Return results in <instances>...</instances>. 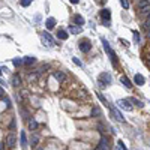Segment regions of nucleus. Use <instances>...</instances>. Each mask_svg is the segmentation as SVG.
<instances>
[{"mask_svg": "<svg viewBox=\"0 0 150 150\" xmlns=\"http://www.w3.org/2000/svg\"><path fill=\"white\" fill-rule=\"evenodd\" d=\"M120 81H122V84H123L125 87H128V89H131V87H132V83L129 81V78H128V77H122V78H120Z\"/></svg>", "mask_w": 150, "mask_h": 150, "instance_id": "nucleus-17", "label": "nucleus"}, {"mask_svg": "<svg viewBox=\"0 0 150 150\" xmlns=\"http://www.w3.org/2000/svg\"><path fill=\"white\" fill-rule=\"evenodd\" d=\"M96 3H101V5H104V3H105V0H96Z\"/></svg>", "mask_w": 150, "mask_h": 150, "instance_id": "nucleus-35", "label": "nucleus"}, {"mask_svg": "<svg viewBox=\"0 0 150 150\" xmlns=\"http://www.w3.org/2000/svg\"><path fill=\"white\" fill-rule=\"evenodd\" d=\"M42 41H44V44H45V45H48V47H54V45H56L54 39L50 36V33H45V32L42 33Z\"/></svg>", "mask_w": 150, "mask_h": 150, "instance_id": "nucleus-10", "label": "nucleus"}, {"mask_svg": "<svg viewBox=\"0 0 150 150\" xmlns=\"http://www.w3.org/2000/svg\"><path fill=\"white\" fill-rule=\"evenodd\" d=\"M0 98H5V90L0 87Z\"/></svg>", "mask_w": 150, "mask_h": 150, "instance_id": "nucleus-33", "label": "nucleus"}, {"mask_svg": "<svg viewBox=\"0 0 150 150\" xmlns=\"http://www.w3.org/2000/svg\"><path fill=\"white\" fill-rule=\"evenodd\" d=\"M15 144H17V135L14 132H8V134H6V137H5V146H6V149L12 150L15 147Z\"/></svg>", "mask_w": 150, "mask_h": 150, "instance_id": "nucleus-2", "label": "nucleus"}, {"mask_svg": "<svg viewBox=\"0 0 150 150\" xmlns=\"http://www.w3.org/2000/svg\"><path fill=\"white\" fill-rule=\"evenodd\" d=\"M21 144L26 146V134L24 132H21Z\"/></svg>", "mask_w": 150, "mask_h": 150, "instance_id": "nucleus-29", "label": "nucleus"}, {"mask_svg": "<svg viewBox=\"0 0 150 150\" xmlns=\"http://www.w3.org/2000/svg\"><path fill=\"white\" fill-rule=\"evenodd\" d=\"M71 2H72L74 5H77V3H78V0H71Z\"/></svg>", "mask_w": 150, "mask_h": 150, "instance_id": "nucleus-36", "label": "nucleus"}, {"mask_svg": "<svg viewBox=\"0 0 150 150\" xmlns=\"http://www.w3.org/2000/svg\"><path fill=\"white\" fill-rule=\"evenodd\" d=\"M12 86H14V87H20V86H21V77H20L18 74H15L14 77H12Z\"/></svg>", "mask_w": 150, "mask_h": 150, "instance_id": "nucleus-14", "label": "nucleus"}, {"mask_svg": "<svg viewBox=\"0 0 150 150\" xmlns=\"http://www.w3.org/2000/svg\"><path fill=\"white\" fill-rule=\"evenodd\" d=\"M29 129L32 132L35 131V129H38V123L35 122V120H29Z\"/></svg>", "mask_w": 150, "mask_h": 150, "instance_id": "nucleus-21", "label": "nucleus"}, {"mask_svg": "<svg viewBox=\"0 0 150 150\" xmlns=\"http://www.w3.org/2000/svg\"><path fill=\"white\" fill-rule=\"evenodd\" d=\"M57 38L59 39H62V41H65V39H68V33H66V32H65V30H57Z\"/></svg>", "mask_w": 150, "mask_h": 150, "instance_id": "nucleus-19", "label": "nucleus"}, {"mask_svg": "<svg viewBox=\"0 0 150 150\" xmlns=\"http://www.w3.org/2000/svg\"><path fill=\"white\" fill-rule=\"evenodd\" d=\"M0 75H2V68H0Z\"/></svg>", "mask_w": 150, "mask_h": 150, "instance_id": "nucleus-38", "label": "nucleus"}, {"mask_svg": "<svg viewBox=\"0 0 150 150\" xmlns=\"http://www.w3.org/2000/svg\"><path fill=\"white\" fill-rule=\"evenodd\" d=\"M78 48H80L81 53H89V51L92 50V42H90V39H87V38L81 39V41L78 42Z\"/></svg>", "mask_w": 150, "mask_h": 150, "instance_id": "nucleus-3", "label": "nucleus"}, {"mask_svg": "<svg viewBox=\"0 0 150 150\" xmlns=\"http://www.w3.org/2000/svg\"><path fill=\"white\" fill-rule=\"evenodd\" d=\"M120 3L125 9H129V0H120Z\"/></svg>", "mask_w": 150, "mask_h": 150, "instance_id": "nucleus-24", "label": "nucleus"}, {"mask_svg": "<svg viewBox=\"0 0 150 150\" xmlns=\"http://www.w3.org/2000/svg\"><path fill=\"white\" fill-rule=\"evenodd\" d=\"M14 65H15V66H20V65H24V63H23L21 59H15V60H14Z\"/></svg>", "mask_w": 150, "mask_h": 150, "instance_id": "nucleus-28", "label": "nucleus"}, {"mask_svg": "<svg viewBox=\"0 0 150 150\" xmlns=\"http://www.w3.org/2000/svg\"><path fill=\"white\" fill-rule=\"evenodd\" d=\"M99 114H101V110L98 108V107H93L92 108V116L95 117V116H99Z\"/></svg>", "mask_w": 150, "mask_h": 150, "instance_id": "nucleus-23", "label": "nucleus"}, {"mask_svg": "<svg viewBox=\"0 0 150 150\" xmlns=\"http://www.w3.org/2000/svg\"><path fill=\"white\" fill-rule=\"evenodd\" d=\"M99 84H101L102 87L110 86V84H111V75H110L108 72H102L99 75Z\"/></svg>", "mask_w": 150, "mask_h": 150, "instance_id": "nucleus-4", "label": "nucleus"}, {"mask_svg": "<svg viewBox=\"0 0 150 150\" xmlns=\"http://www.w3.org/2000/svg\"><path fill=\"white\" fill-rule=\"evenodd\" d=\"M116 150H119V149H116Z\"/></svg>", "mask_w": 150, "mask_h": 150, "instance_id": "nucleus-39", "label": "nucleus"}, {"mask_svg": "<svg viewBox=\"0 0 150 150\" xmlns=\"http://www.w3.org/2000/svg\"><path fill=\"white\" fill-rule=\"evenodd\" d=\"M147 36H149V38H150V29H149V30H147Z\"/></svg>", "mask_w": 150, "mask_h": 150, "instance_id": "nucleus-37", "label": "nucleus"}, {"mask_svg": "<svg viewBox=\"0 0 150 150\" xmlns=\"http://www.w3.org/2000/svg\"><path fill=\"white\" fill-rule=\"evenodd\" d=\"M74 63H75V65H78V66H83V63H81L80 60H78L77 57H74Z\"/></svg>", "mask_w": 150, "mask_h": 150, "instance_id": "nucleus-31", "label": "nucleus"}, {"mask_svg": "<svg viewBox=\"0 0 150 150\" xmlns=\"http://www.w3.org/2000/svg\"><path fill=\"white\" fill-rule=\"evenodd\" d=\"M101 42H102V45H104V50L108 53V56H110V59H111V62H113V65L114 66H117V57H116V53L113 51V48L110 47V44H108V41L105 38H102L101 39Z\"/></svg>", "mask_w": 150, "mask_h": 150, "instance_id": "nucleus-1", "label": "nucleus"}, {"mask_svg": "<svg viewBox=\"0 0 150 150\" xmlns=\"http://www.w3.org/2000/svg\"><path fill=\"white\" fill-rule=\"evenodd\" d=\"M54 78L59 83H65V81H66V74L62 72V71H56V72H54Z\"/></svg>", "mask_w": 150, "mask_h": 150, "instance_id": "nucleus-11", "label": "nucleus"}, {"mask_svg": "<svg viewBox=\"0 0 150 150\" xmlns=\"http://www.w3.org/2000/svg\"><path fill=\"white\" fill-rule=\"evenodd\" d=\"M101 18L104 20V24H105V26H110V21H111V12H110L108 9H102Z\"/></svg>", "mask_w": 150, "mask_h": 150, "instance_id": "nucleus-9", "label": "nucleus"}, {"mask_svg": "<svg viewBox=\"0 0 150 150\" xmlns=\"http://www.w3.org/2000/svg\"><path fill=\"white\" fill-rule=\"evenodd\" d=\"M134 36H135V41L140 44V35H138V32H134Z\"/></svg>", "mask_w": 150, "mask_h": 150, "instance_id": "nucleus-30", "label": "nucleus"}, {"mask_svg": "<svg viewBox=\"0 0 150 150\" xmlns=\"http://www.w3.org/2000/svg\"><path fill=\"white\" fill-rule=\"evenodd\" d=\"M138 8L143 14H150V2H147V0H141L138 3Z\"/></svg>", "mask_w": 150, "mask_h": 150, "instance_id": "nucleus-8", "label": "nucleus"}, {"mask_svg": "<svg viewBox=\"0 0 150 150\" xmlns=\"http://www.w3.org/2000/svg\"><path fill=\"white\" fill-rule=\"evenodd\" d=\"M35 62H36V59H35V57H32V56L24 57V59H23V63L26 65V66H29V65H33Z\"/></svg>", "mask_w": 150, "mask_h": 150, "instance_id": "nucleus-15", "label": "nucleus"}, {"mask_svg": "<svg viewBox=\"0 0 150 150\" xmlns=\"http://www.w3.org/2000/svg\"><path fill=\"white\" fill-rule=\"evenodd\" d=\"M95 150H111V144H110L108 138H105V137H102V140L99 141V144L96 146Z\"/></svg>", "mask_w": 150, "mask_h": 150, "instance_id": "nucleus-6", "label": "nucleus"}, {"mask_svg": "<svg viewBox=\"0 0 150 150\" xmlns=\"http://www.w3.org/2000/svg\"><path fill=\"white\" fill-rule=\"evenodd\" d=\"M54 26H56V20L54 18H48L47 20V29L51 30V29H54Z\"/></svg>", "mask_w": 150, "mask_h": 150, "instance_id": "nucleus-20", "label": "nucleus"}, {"mask_svg": "<svg viewBox=\"0 0 150 150\" xmlns=\"http://www.w3.org/2000/svg\"><path fill=\"white\" fill-rule=\"evenodd\" d=\"M117 105H119L122 110H126V111H131L132 105H131V101L129 99H119L117 101Z\"/></svg>", "mask_w": 150, "mask_h": 150, "instance_id": "nucleus-7", "label": "nucleus"}, {"mask_svg": "<svg viewBox=\"0 0 150 150\" xmlns=\"http://www.w3.org/2000/svg\"><path fill=\"white\" fill-rule=\"evenodd\" d=\"M72 20H74V23H75V24H78V26H83V24H84V18H83L81 15H78V14H77V15H74V18H72Z\"/></svg>", "mask_w": 150, "mask_h": 150, "instance_id": "nucleus-18", "label": "nucleus"}, {"mask_svg": "<svg viewBox=\"0 0 150 150\" xmlns=\"http://www.w3.org/2000/svg\"><path fill=\"white\" fill-rule=\"evenodd\" d=\"M144 27L146 29H150V14H149V20H147V23L144 24Z\"/></svg>", "mask_w": 150, "mask_h": 150, "instance_id": "nucleus-32", "label": "nucleus"}, {"mask_svg": "<svg viewBox=\"0 0 150 150\" xmlns=\"http://www.w3.org/2000/svg\"><path fill=\"white\" fill-rule=\"evenodd\" d=\"M38 77H39L38 74H33V75H29V80H30L32 83H33V81H36V80H38Z\"/></svg>", "mask_w": 150, "mask_h": 150, "instance_id": "nucleus-27", "label": "nucleus"}, {"mask_svg": "<svg viewBox=\"0 0 150 150\" xmlns=\"http://www.w3.org/2000/svg\"><path fill=\"white\" fill-rule=\"evenodd\" d=\"M32 0H21V6H24V8H27V6H30Z\"/></svg>", "mask_w": 150, "mask_h": 150, "instance_id": "nucleus-25", "label": "nucleus"}, {"mask_svg": "<svg viewBox=\"0 0 150 150\" xmlns=\"http://www.w3.org/2000/svg\"><path fill=\"white\" fill-rule=\"evenodd\" d=\"M5 147H6L5 143H0V150H5Z\"/></svg>", "mask_w": 150, "mask_h": 150, "instance_id": "nucleus-34", "label": "nucleus"}, {"mask_svg": "<svg viewBox=\"0 0 150 150\" xmlns=\"http://www.w3.org/2000/svg\"><path fill=\"white\" fill-rule=\"evenodd\" d=\"M141 56H143V60H144V63L147 65L149 68H150V44H147L146 47L143 48Z\"/></svg>", "mask_w": 150, "mask_h": 150, "instance_id": "nucleus-5", "label": "nucleus"}, {"mask_svg": "<svg viewBox=\"0 0 150 150\" xmlns=\"http://www.w3.org/2000/svg\"><path fill=\"white\" fill-rule=\"evenodd\" d=\"M68 32H71L72 35H78V33H81V26H69Z\"/></svg>", "mask_w": 150, "mask_h": 150, "instance_id": "nucleus-13", "label": "nucleus"}, {"mask_svg": "<svg viewBox=\"0 0 150 150\" xmlns=\"http://www.w3.org/2000/svg\"><path fill=\"white\" fill-rule=\"evenodd\" d=\"M131 104H134V105H137V107H143V102H140L138 99H135V98H131Z\"/></svg>", "mask_w": 150, "mask_h": 150, "instance_id": "nucleus-22", "label": "nucleus"}, {"mask_svg": "<svg viewBox=\"0 0 150 150\" xmlns=\"http://www.w3.org/2000/svg\"><path fill=\"white\" fill-rule=\"evenodd\" d=\"M134 81H135V84H138V86H143V84H144V77L140 75V74H137L134 77Z\"/></svg>", "mask_w": 150, "mask_h": 150, "instance_id": "nucleus-16", "label": "nucleus"}, {"mask_svg": "<svg viewBox=\"0 0 150 150\" xmlns=\"http://www.w3.org/2000/svg\"><path fill=\"white\" fill-rule=\"evenodd\" d=\"M98 98H99V99H101V101H102L104 104H105V105H107V107H110V105H108V102H107V99H105V98H104V96H102L101 93H98Z\"/></svg>", "mask_w": 150, "mask_h": 150, "instance_id": "nucleus-26", "label": "nucleus"}, {"mask_svg": "<svg viewBox=\"0 0 150 150\" xmlns=\"http://www.w3.org/2000/svg\"><path fill=\"white\" fill-rule=\"evenodd\" d=\"M110 108H111V107H110ZM111 113H113V116H114V119H116V120H119V122H125V119H123V116H122V113L119 111V110L111 108Z\"/></svg>", "mask_w": 150, "mask_h": 150, "instance_id": "nucleus-12", "label": "nucleus"}]
</instances>
